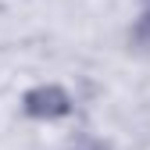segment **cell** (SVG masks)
I'll use <instances>...</instances> for the list:
<instances>
[{
	"mask_svg": "<svg viewBox=\"0 0 150 150\" xmlns=\"http://www.w3.org/2000/svg\"><path fill=\"white\" fill-rule=\"evenodd\" d=\"M136 40L139 43H150V7L143 11V18L136 22Z\"/></svg>",
	"mask_w": 150,
	"mask_h": 150,
	"instance_id": "7a4b0ae2",
	"label": "cell"
},
{
	"mask_svg": "<svg viewBox=\"0 0 150 150\" xmlns=\"http://www.w3.org/2000/svg\"><path fill=\"white\" fill-rule=\"evenodd\" d=\"M22 111L36 122H57L71 115V97L61 86H32L22 97Z\"/></svg>",
	"mask_w": 150,
	"mask_h": 150,
	"instance_id": "6da1fadb",
	"label": "cell"
},
{
	"mask_svg": "<svg viewBox=\"0 0 150 150\" xmlns=\"http://www.w3.org/2000/svg\"><path fill=\"white\" fill-rule=\"evenodd\" d=\"M82 150H100V146H93V143H86V146H82Z\"/></svg>",
	"mask_w": 150,
	"mask_h": 150,
	"instance_id": "3957f363",
	"label": "cell"
}]
</instances>
